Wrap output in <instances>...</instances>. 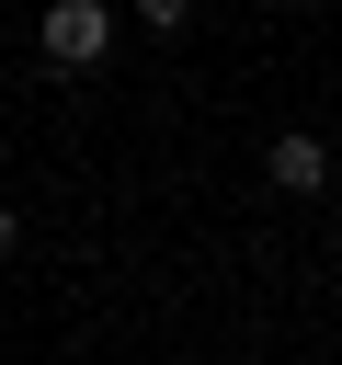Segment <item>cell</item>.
Returning <instances> with one entry per match:
<instances>
[{"mask_svg": "<svg viewBox=\"0 0 342 365\" xmlns=\"http://www.w3.org/2000/svg\"><path fill=\"white\" fill-rule=\"evenodd\" d=\"M34 34H46L57 68H103V57H114V11H103V0H57Z\"/></svg>", "mask_w": 342, "mask_h": 365, "instance_id": "1", "label": "cell"}, {"mask_svg": "<svg viewBox=\"0 0 342 365\" xmlns=\"http://www.w3.org/2000/svg\"><path fill=\"white\" fill-rule=\"evenodd\" d=\"M274 182H285V194H319V182H331L319 137H274Z\"/></svg>", "mask_w": 342, "mask_h": 365, "instance_id": "2", "label": "cell"}, {"mask_svg": "<svg viewBox=\"0 0 342 365\" xmlns=\"http://www.w3.org/2000/svg\"><path fill=\"white\" fill-rule=\"evenodd\" d=\"M137 23H160V34H182V23H194V0H137Z\"/></svg>", "mask_w": 342, "mask_h": 365, "instance_id": "3", "label": "cell"}, {"mask_svg": "<svg viewBox=\"0 0 342 365\" xmlns=\"http://www.w3.org/2000/svg\"><path fill=\"white\" fill-rule=\"evenodd\" d=\"M11 240H23V228H11V205H0V251H11Z\"/></svg>", "mask_w": 342, "mask_h": 365, "instance_id": "4", "label": "cell"}]
</instances>
